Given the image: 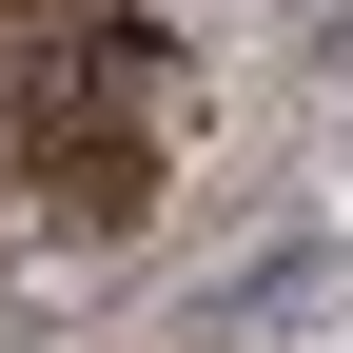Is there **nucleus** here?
<instances>
[{
	"label": "nucleus",
	"instance_id": "f03ea898",
	"mask_svg": "<svg viewBox=\"0 0 353 353\" xmlns=\"http://www.w3.org/2000/svg\"><path fill=\"white\" fill-rule=\"evenodd\" d=\"M314 314H334V255L314 236H275L255 275H216V334H314Z\"/></svg>",
	"mask_w": 353,
	"mask_h": 353
},
{
	"label": "nucleus",
	"instance_id": "f257e3e1",
	"mask_svg": "<svg viewBox=\"0 0 353 353\" xmlns=\"http://www.w3.org/2000/svg\"><path fill=\"white\" fill-rule=\"evenodd\" d=\"M39 216H59V236H138V216H157V138L39 99Z\"/></svg>",
	"mask_w": 353,
	"mask_h": 353
}]
</instances>
